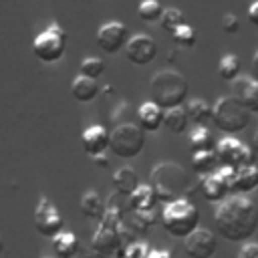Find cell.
<instances>
[{
  "label": "cell",
  "mask_w": 258,
  "mask_h": 258,
  "mask_svg": "<svg viewBox=\"0 0 258 258\" xmlns=\"http://www.w3.org/2000/svg\"><path fill=\"white\" fill-rule=\"evenodd\" d=\"M258 187V167L242 165L236 169V194H248Z\"/></svg>",
  "instance_id": "obj_23"
},
{
  "label": "cell",
  "mask_w": 258,
  "mask_h": 258,
  "mask_svg": "<svg viewBox=\"0 0 258 258\" xmlns=\"http://www.w3.org/2000/svg\"><path fill=\"white\" fill-rule=\"evenodd\" d=\"M240 71H242V62H240V58L236 54H226L218 62V75H220L222 81H230L232 83L234 79L240 77Z\"/></svg>",
  "instance_id": "obj_27"
},
{
  "label": "cell",
  "mask_w": 258,
  "mask_h": 258,
  "mask_svg": "<svg viewBox=\"0 0 258 258\" xmlns=\"http://www.w3.org/2000/svg\"><path fill=\"white\" fill-rule=\"evenodd\" d=\"M185 22V18H183V12L181 10H177V8H163V12H161V18H159V24H161V28L165 30V32H173L179 24H183Z\"/></svg>",
  "instance_id": "obj_30"
},
{
  "label": "cell",
  "mask_w": 258,
  "mask_h": 258,
  "mask_svg": "<svg viewBox=\"0 0 258 258\" xmlns=\"http://www.w3.org/2000/svg\"><path fill=\"white\" fill-rule=\"evenodd\" d=\"M163 113L165 111L159 105H155L153 101H147L137 109V125L145 133H155L163 125Z\"/></svg>",
  "instance_id": "obj_15"
},
{
  "label": "cell",
  "mask_w": 258,
  "mask_h": 258,
  "mask_svg": "<svg viewBox=\"0 0 258 258\" xmlns=\"http://www.w3.org/2000/svg\"><path fill=\"white\" fill-rule=\"evenodd\" d=\"M67 50V32L58 24H50L32 40V54L46 64L58 62Z\"/></svg>",
  "instance_id": "obj_7"
},
{
  "label": "cell",
  "mask_w": 258,
  "mask_h": 258,
  "mask_svg": "<svg viewBox=\"0 0 258 258\" xmlns=\"http://www.w3.org/2000/svg\"><path fill=\"white\" fill-rule=\"evenodd\" d=\"M145 147V131L135 123H119L111 131L109 149L121 157V159H133L137 157Z\"/></svg>",
  "instance_id": "obj_6"
},
{
  "label": "cell",
  "mask_w": 258,
  "mask_h": 258,
  "mask_svg": "<svg viewBox=\"0 0 258 258\" xmlns=\"http://www.w3.org/2000/svg\"><path fill=\"white\" fill-rule=\"evenodd\" d=\"M81 212H83V216L93 218V220L103 218V216H105V204H103L101 196H99L97 191H93V189L87 191V194L81 198Z\"/></svg>",
  "instance_id": "obj_26"
},
{
  "label": "cell",
  "mask_w": 258,
  "mask_h": 258,
  "mask_svg": "<svg viewBox=\"0 0 258 258\" xmlns=\"http://www.w3.org/2000/svg\"><path fill=\"white\" fill-rule=\"evenodd\" d=\"M171 40L177 44V46H181V48H191L194 44H196V40H198V36H196V30L189 26V24H179L173 32H171Z\"/></svg>",
  "instance_id": "obj_28"
},
{
  "label": "cell",
  "mask_w": 258,
  "mask_h": 258,
  "mask_svg": "<svg viewBox=\"0 0 258 258\" xmlns=\"http://www.w3.org/2000/svg\"><path fill=\"white\" fill-rule=\"evenodd\" d=\"M222 30H224L226 34H236V32L240 30V20H238V16L232 14V12L224 14V16H222Z\"/></svg>",
  "instance_id": "obj_32"
},
{
  "label": "cell",
  "mask_w": 258,
  "mask_h": 258,
  "mask_svg": "<svg viewBox=\"0 0 258 258\" xmlns=\"http://www.w3.org/2000/svg\"><path fill=\"white\" fill-rule=\"evenodd\" d=\"M218 165V155L216 149H208V151H194L191 153V167L198 175H206L212 173V169Z\"/></svg>",
  "instance_id": "obj_24"
},
{
  "label": "cell",
  "mask_w": 258,
  "mask_h": 258,
  "mask_svg": "<svg viewBox=\"0 0 258 258\" xmlns=\"http://www.w3.org/2000/svg\"><path fill=\"white\" fill-rule=\"evenodd\" d=\"M139 183H141L139 181V173L133 167H129V165H123V167H119L113 173V187L121 196H127L129 198L139 187Z\"/></svg>",
  "instance_id": "obj_18"
},
{
  "label": "cell",
  "mask_w": 258,
  "mask_h": 258,
  "mask_svg": "<svg viewBox=\"0 0 258 258\" xmlns=\"http://www.w3.org/2000/svg\"><path fill=\"white\" fill-rule=\"evenodd\" d=\"M187 93H189L187 79L179 71H173V69H163L155 73L149 83L151 101L159 105L163 111L183 105L187 99Z\"/></svg>",
  "instance_id": "obj_2"
},
{
  "label": "cell",
  "mask_w": 258,
  "mask_h": 258,
  "mask_svg": "<svg viewBox=\"0 0 258 258\" xmlns=\"http://www.w3.org/2000/svg\"><path fill=\"white\" fill-rule=\"evenodd\" d=\"M161 228L173 238H185L200 226V212L194 202L185 198H177L167 202L161 210Z\"/></svg>",
  "instance_id": "obj_4"
},
{
  "label": "cell",
  "mask_w": 258,
  "mask_h": 258,
  "mask_svg": "<svg viewBox=\"0 0 258 258\" xmlns=\"http://www.w3.org/2000/svg\"><path fill=\"white\" fill-rule=\"evenodd\" d=\"M97 46L107 54H117L121 48H125L129 40V28L123 22H105L97 30Z\"/></svg>",
  "instance_id": "obj_10"
},
{
  "label": "cell",
  "mask_w": 258,
  "mask_h": 258,
  "mask_svg": "<svg viewBox=\"0 0 258 258\" xmlns=\"http://www.w3.org/2000/svg\"><path fill=\"white\" fill-rule=\"evenodd\" d=\"M236 258H258V244H254V242L244 244V246L238 250Z\"/></svg>",
  "instance_id": "obj_34"
},
{
  "label": "cell",
  "mask_w": 258,
  "mask_h": 258,
  "mask_svg": "<svg viewBox=\"0 0 258 258\" xmlns=\"http://www.w3.org/2000/svg\"><path fill=\"white\" fill-rule=\"evenodd\" d=\"M155 202H157V196H155V191H153L151 185H141L139 183V187L129 196V208L133 212L151 210L155 206Z\"/></svg>",
  "instance_id": "obj_22"
},
{
  "label": "cell",
  "mask_w": 258,
  "mask_h": 258,
  "mask_svg": "<svg viewBox=\"0 0 258 258\" xmlns=\"http://www.w3.org/2000/svg\"><path fill=\"white\" fill-rule=\"evenodd\" d=\"M151 187L157 196V202L167 204L181 198L189 189V175L181 165L173 161H161L151 171Z\"/></svg>",
  "instance_id": "obj_3"
},
{
  "label": "cell",
  "mask_w": 258,
  "mask_h": 258,
  "mask_svg": "<svg viewBox=\"0 0 258 258\" xmlns=\"http://www.w3.org/2000/svg\"><path fill=\"white\" fill-rule=\"evenodd\" d=\"M232 95L250 111L258 113V79L238 77L232 81Z\"/></svg>",
  "instance_id": "obj_14"
},
{
  "label": "cell",
  "mask_w": 258,
  "mask_h": 258,
  "mask_svg": "<svg viewBox=\"0 0 258 258\" xmlns=\"http://www.w3.org/2000/svg\"><path fill=\"white\" fill-rule=\"evenodd\" d=\"M218 173H220V177L224 179L228 191H230V194H236V169H234V167H226V165H222V169H220Z\"/></svg>",
  "instance_id": "obj_33"
},
{
  "label": "cell",
  "mask_w": 258,
  "mask_h": 258,
  "mask_svg": "<svg viewBox=\"0 0 258 258\" xmlns=\"http://www.w3.org/2000/svg\"><path fill=\"white\" fill-rule=\"evenodd\" d=\"M109 141H111V131L105 129L103 125H89L81 133V145L89 157L105 153L109 149Z\"/></svg>",
  "instance_id": "obj_13"
},
{
  "label": "cell",
  "mask_w": 258,
  "mask_h": 258,
  "mask_svg": "<svg viewBox=\"0 0 258 258\" xmlns=\"http://www.w3.org/2000/svg\"><path fill=\"white\" fill-rule=\"evenodd\" d=\"M252 149H254V153H258V131H256V135L252 139Z\"/></svg>",
  "instance_id": "obj_38"
},
{
  "label": "cell",
  "mask_w": 258,
  "mask_h": 258,
  "mask_svg": "<svg viewBox=\"0 0 258 258\" xmlns=\"http://www.w3.org/2000/svg\"><path fill=\"white\" fill-rule=\"evenodd\" d=\"M214 224L220 236L230 242H246L258 228V208L246 196H230L214 212Z\"/></svg>",
  "instance_id": "obj_1"
},
{
  "label": "cell",
  "mask_w": 258,
  "mask_h": 258,
  "mask_svg": "<svg viewBox=\"0 0 258 258\" xmlns=\"http://www.w3.org/2000/svg\"><path fill=\"white\" fill-rule=\"evenodd\" d=\"M46 258H48V256H46Z\"/></svg>",
  "instance_id": "obj_39"
},
{
  "label": "cell",
  "mask_w": 258,
  "mask_h": 258,
  "mask_svg": "<svg viewBox=\"0 0 258 258\" xmlns=\"http://www.w3.org/2000/svg\"><path fill=\"white\" fill-rule=\"evenodd\" d=\"M216 234L208 228H196L183 238V252L187 258H212L216 254Z\"/></svg>",
  "instance_id": "obj_11"
},
{
  "label": "cell",
  "mask_w": 258,
  "mask_h": 258,
  "mask_svg": "<svg viewBox=\"0 0 258 258\" xmlns=\"http://www.w3.org/2000/svg\"><path fill=\"white\" fill-rule=\"evenodd\" d=\"M34 226H36L38 234H42L46 238H54L58 232H62L64 220L48 198L38 200V206L34 210Z\"/></svg>",
  "instance_id": "obj_9"
},
{
  "label": "cell",
  "mask_w": 258,
  "mask_h": 258,
  "mask_svg": "<svg viewBox=\"0 0 258 258\" xmlns=\"http://www.w3.org/2000/svg\"><path fill=\"white\" fill-rule=\"evenodd\" d=\"M125 56L129 62L145 67L153 62V58L157 56V42L149 34H135L125 44Z\"/></svg>",
  "instance_id": "obj_12"
},
{
  "label": "cell",
  "mask_w": 258,
  "mask_h": 258,
  "mask_svg": "<svg viewBox=\"0 0 258 258\" xmlns=\"http://www.w3.org/2000/svg\"><path fill=\"white\" fill-rule=\"evenodd\" d=\"M189 145H191V153L194 151H208V149H216L214 143V135L208 129V125H196V129L189 135Z\"/></svg>",
  "instance_id": "obj_25"
},
{
  "label": "cell",
  "mask_w": 258,
  "mask_h": 258,
  "mask_svg": "<svg viewBox=\"0 0 258 258\" xmlns=\"http://www.w3.org/2000/svg\"><path fill=\"white\" fill-rule=\"evenodd\" d=\"M52 248L56 258H73L79 250V238L73 232H58L52 238Z\"/></svg>",
  "instance_id": "obj_21"
},
{
  "label": "cell",
  "mask_w": 258,
  "mask_h": 258,
  "mask_svg": "<svg viewBox=\"0 0 258 258\" xmlns=\"http://www.w3.org/2000/svg\"><path fill=\"white\" fill-rule=\"evenodd\" d=\"M189 125V117H187V111L185 107H173V109H167L163 113V127L173 133V135H181Z\"/></svg>",
  "instance_id": "obj_19"
},
{
  "label": "cell",
  "mask_w": 258,
  "mask_h": 258,
  "mask_svg": "<svg viewBox=\"0 0 258 258\" xmlns=\"http://www.w3.org/2000/svg\"><path fill=\"white\" fill-rule=\"evenodd\" d=\"M93 159H95V163H99L101 167H107V157H105L103 153H101V155H95Z\"/></svg>",
  "instance_id": "obj_37"
},
{
  "label": "cell",
  "mask_w": 258,
  "mask_h": 258,
  "mask_svg": "<svg viewBox=\"0 0 258 258\" xmlns=\"http://www.w3.org/2000/svg\"><path fill=\"white\" fill-rule=\"evenodd\" d=\"M252 77L258 79V52L252 56Z\"/></svg>",
  "instance_id": "obj_36"
},
{
  "label": "cell",
  "mask_w": 258,
  "mask_h": 258,
  "mask_svg": "<svg viewBox=\"0 0 258 258\" xmlns=\"http://www.w3.org/2000/svg\"><path fill=\"white\" fill-rule=\"evenodd\" d=\"M216 155L218 163L226 167H242V165H252L254 161V149L238 141L236 137H224L222 141L216 143Z\"/></svg>",
  "instance_id": "obj_8"
},
{
  "label": "cell",
  "mask_w": 258,
  "mask_h": 258,
  "mask_svg": "<svg viewBox=\"0 0 258 258\" xmlns=\"http://www.w3.org/2000/svg\"><path fill=\"white\" fill-rule=\"evenodd\" d=\"M200 189H202V196H204L206 202H218V204L222 200H226V196L230 194L218 171L216 173H206L200 181Z\"/></svg>",
  "instance_id": "obj_17"
},
{
  "label": "cell",
  "mask_w": 258,
  "mask_h": 258,
  "mask_svg": "<svg viewBox=\"0 0 258 258\" xmlns=\"http://www.w3.org/2000/svg\"><path fill=\"white\" fill-rule=\"evenodd\" d=\"M248 20H250V24L258 30V0H254V2L250 4V8H248Z\"/></svg>",
  "instance_id": "obj_35"
},
{
  "label": "cell",
  "mask_w": 258,
  "mask_h": 258,
  "mask_svg": "<svg viewBox=\"0 0 258 258\" xmlns=\"http://www.w3.org/2000/svg\"><path fill=\"white\" fill-rule=\"evenodd\" d=\"M161 12H163V6L157 0H143L137 8V16L143 22H159Z\"/></svg>",
  "instance_id": "obj_29"
},
{
  "label": "cell",
  "mask_w": 258,
  "mask_h": 258,
  "mask_svg": "<svg viewBox=\"0 0 258 258\" xmlns=\"http://www.w3.org/2000/svg\"><path fill=\"white\" fill-rule=\"evenodd\" d=\"M81 75L85 77H91V79H99L103 73H105V62L103 58H97V56H87L81 60V69H79Z\"/></svg>",
  "instance_id": "obj_31"
},
{
  "label": "cell",
  "mask_w": 258,
  "mask_h": 258,
  "mask_svg": "<svg viewBox=\"0 0 258 258\" xmlns=\"http://www.w3.org/2000/svg\"><path fill=\"white\" fill-rule=\"evenodd\" d=\"M101 89H99V83L97 79H91V77H85V75H77L71 83V95L75 101L79 103H91L99 97Z\"/></svg>",
  "instance_id": "obj_16"
},
{
  "label": "cell",
  "mask_w": 258,
  "mask_h": 258,
  "mask_svg": "<svg viewBox=\"0 0 258 258\" xmlns=\"http://www.w3.org/2000/svg\"><path fill=\"white\" fill-rule=\"evenodd\" d=\"M185 111H187L189 123H194V125H210L212 119H214V111H212V107L204 99H191V101H187Z\"/></svg>",
  "instance_id": "obj_20"
},
{
  "label": "cell",
  "mask_w": 258,
  "mask_h": 258,
  "mask_svg": "<svg viewBox=\"0 0 258 258\" xmlns=\"http://www.w3.org/2000/svg\"><path fill=\"white\" fill-rule=\"evenodd\" d=\"M212 111H214L212 123H214L220 131H224V133H228V135L240 133V131H244V129L250 125V115H252V113H250L234 95L220 97V99L214 103Z\"/></svg>",
  "instance_id": "obj_5"
}]
</instances>
